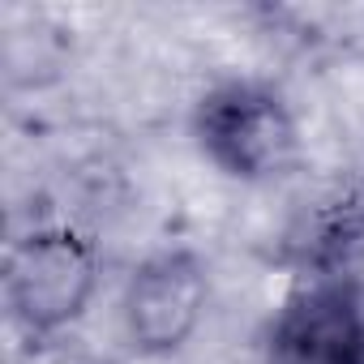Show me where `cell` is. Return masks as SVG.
<instances>
[{"instance_id":"obj_4","label":"cell","mask_w":364,"mask_h":364,"mask_svg":"<svg viewBox=\"0 0 364 364\" xmlns=\"http://www.w3.org/2000/svg\"><path fill=\"white\" fill-rule=\"evenodd\" d=\"M206 266L189 249H163L146 257L120 300L124 334L141 355H167L185 347L206 313Z\"/></svg>"},{"instance_id":"obj_2","label":"cell","mask_w":364,"mask_h":364,"mask_svg":"<svg viewBox=\"0 0 364 364\" xmlns=\"http://www.w3.org/2000/svg\"><path fill=\"white\" fill-rule=\"evenodd\" d=\"M99 283V257L73 228H39L9 249L5 296L26 334H56L82 317Z\"/></svg>"},{"instance_id":"obj_1","label":"cell","mask_w":364,"mask_h":364,"mask_svg":"<svg viewBox=\"0 0 364 364\" xmlns=\"http://www.w3.org/2000/svg\"><path fill=\"white\" fill-rule=\"evenodd\" d=\"M193 137L223 176L245 185L279 180L300 154V129L287 99L249 77L219 82L198 99Z\"/></svg>"},{"instance_id":"obj_3","label":"cell","mask_w":364,"mask_h":364,"mask_svg":"<svg viewBox=\"0 0 364 364\" xmlns=\"http://www.w3.org/2000/svg\"><path fill=\"white\" fill-rule=\"evenodd\" d=\"M262 364H364V296L355 279H304L270 317Z\"/></svg>"},{"instance_id":"obj_5","label":"cell","mask_w":364,"mask_h":364,"mask_svg":"<svg viewBox=\"0 0 364 364\" xmlns=\"http://www.w3.org/2000/svg\"><path fill=\"white\" fill-rule=\"evenodd\" d=\"M287 253L304 279H351L364 262V180L338 185L287 236Z\"/></svg>"}]
</instances>
